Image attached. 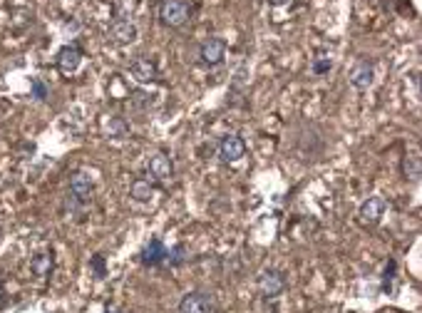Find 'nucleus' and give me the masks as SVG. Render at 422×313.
Returning <instances> with one entry per match:
<instances>
[{"instance_id":"13","label":"nucleus","mask_w":422,"mask_h":313,"mask_svg":"<svg viewBox=\"0 0 422 313\" xmlns=\"http://www.w3.org/2000/svg\"><path fill=\"white\" fill-rule=\"evenodd\" d=\"M139 261H142L144 266H161L164 264V261H167V246L161 244V239H152V242L142 248Z\"/></svg>"},{"instance_id":"16","label":"nucleus","mask_w":422,"mask_h":313,"mask_svg":"<svg viewBox=\"0 0 422 313\" xmlns=\"http://www.w3.org/2000/svg\"><path fill=\"white\" fill-rule=\"evenodd\" d=\"M403 174H405V179H412V182L420 179V160H417L415 154H410V157H405L403 160Z\"/></svg>"},{"instance_id":"5","label":"nucleus","mask_w":422,"mask_h":313,"mask_svg":"<svg viewBox=\"0 0 422 313\" xmlns=\"http://www.w3.org/2000/svg\"><path fill=\"white\" fill-rule=\"evenodd\" d=\"M246 157V142L238 135H226L219 144V160L224 164H236Z\"/></svg>"},{"instance_id":"19","label":"nucleus","mask_w":422,"mask_h":313,"mask_svg":"<svg viewBox=\"0 0 422 313\" xmlns=\"http://www.w3.org/2000/svg\"><path fill=\"white\" fill-rule=\"evenodd\" d=\"M167 261H169V266H182V264H184V246L179 244V246H174L172 251H167Z\"/></svg>"},{"instance_id":"12","label":"nucleus","mask_w":422,"mask_h":313,"mask_svg":"<svg viewBox=\"0 0 422 313\" xmlns=\"http://www.w3.org/2000/svg\"><path fill=\"white\" fill-rule=\"evenodd\" d=\"M147 174L157 182H167V179L174 177V162L169 160L167 154H155L152 160H149V167H147Z\"/></svg>"},{"instance_id":"2","label":"nucleus","mask_w":422,"mask_h":313,"mask_svg":"<svg viewBox=\"0 0 422 313\" xmlns=\"http://www.w3.org/2000/svg\"><path fill=\"white\" fill-rule=\"evenodd\" d=\"M256 284H258V294H261L266 301H274V298H279L285 291V278L279 269H263V271L258 273V281H256Z\"/></svg>"},{"instance_id":"14","label":"nucleus","mask_w":422,"mask_h":313,"mask_svg":"<svg viewBox=\"0 0 422 313\" xmlns=\"http://www.w3.org/2000/svg\"><path fill=\"white\" fill-rule=\"evenodd\" d=\"M55 269V256L48 254V251H42V254H35L30 259V273L37 278H48Z\"/></svg>"},{"instance_id":"24","label":"nucleus","mask_w":422,"mask_h":313,"mask_svg":"<svg viewBox=\"0 0 422 313\" xmlns=\"http://www.w3.org/2000/svg\"><path fill=\"white\" fill-rule=\"evenodd\" d=\"M107 313H122V311H107Z\"/></svg>"},{"instance_id":"3","label":"nucleus","mask_w":422,"mask_h":313,"mask_svg":"<svg viewBox=\"0 0 422 313\" xmlns=\"http://www.w3.org/2000/svg\"><path fill=\"white\" fill-rule=\"evenodd\" d=\"M387 212V199L385 196H368V199L360 204L358 209V219H360V224L365 226H378L383 221Z\"/></svg>"},{"instance_id":"7","label":"nucleus","mask_w":422,"mask_h":313,"mask_svg":"<svg viewBox=\"0 0 422 313\" xmlns=\"http://www.w3.org/2000/svg\"><path fill=\"white\" fill-rule=\"evenodd\" d=\"M92 192H95V182L87 171H72L70 174V194L75 201H89L92 199Z\"/></svg>"},{"instance_id":"10","label":"nucleus","mask_w":422,"mask_h":313,"mask_svg":"<svg viewBox=\"0 0 422 313\" xmlns=\"http://www.w3.org/2000/svg\"><path fill=\"white\" fill-rule=\"evenodd\" d=\"M373 83H375V65L368 62V60H360L351 70V85L358 92H365V90H370Z\"/></svg>"},{"instance_id":"8","label":"nucleus","mask_w":422,"mask_h":313,"mask_svg":"<svg viewBox=\"0 0 422 313\" xmlns=\"http://www.w3.org/2000/svg\"><path fill=\"white\" fill-rule=\"evenodd\" d=\"M224 55H226V42L221 40V37H209V40H204L202 48H199V58H202V65H206V67L221 65Z\"/></svg>"},{"instance_id":"22","label":"nucleus","mask_w":422,"mask_h":313,"mask_svg":"<svg viewBox=\"0 0 422 313\" xmlns=\"http://www.w3.org/2000/svg\"><path fill=\"white\" fill-rule=\"evenodd\" d=\"M293 0H268V6H274V8H283V6H291Z\"/></svg>"},{"instance_id":"1","label":"nucleus","mask_w":422,"mask_h":313,"mask_svg":"<svg viewBox=\"0 0 422 313\" xmlns=\"http://www.w3.org/2000/svg\"><path fill=\"white\" fill-rule=\"evenodd\" d=\"M191 18V0H164L159 6V20L167 28H182Z\"/></svg>"},{"instance_id":"11","label":"nucleus","mask_w":422,"mask_h":313,"mask_svg":"<svg viewBox=\"0 0 422 313\" xmlns=\"http://www.w3.org/2000/svg\"><path fill=\"white\" fill-rule=\"evenodd\" d=\"M130 75L134 77L137 83H142V85L155 83V80H157V65H155V60L144 58V55L134 58V60H132V65H130Z\"/></svg>"},{"instance_id":"18","label":"nucleus","mask_w":422,"mask_h":313,"mask_svg":"<svg viewBox=\"0 0 422 313\" xmlns=\"http://www.w3.org/2000/svg\"><path fill=\"white\" fill-rule=\"evenodd\" d=\"M331 67H333V60L328 58V55H321V58L313 60V72H315V75H326V72H331Z\"/></svg>"},{"instance_id":"20","label":"nucleus","mask_w":422,"mask_h":313,"mask_svg":"<svg viewBox=\"0 0 422 313\" xmlns=\"http://www.w3.org/2000/svg\"><path fill=\"white\" fill-rule=\"evenodd\" d=\"M33 97H35V100H45V97H48V87H45L40 80H33Z\"/></svg>"},{"instance_id":"15","label":"nucleus","mask_w":422,"mask_h":313,"mask_svg":"<svg viewBox=\"0 0 422 313\" xmlns=\"http://www.w3.org/2000/svg\"><path fill=\"white\" fill-rule=\"evenodd\" d=\"M130 196L134 201H139V204L152 201V196H155V184L149 182V179H134L130 187Z\"/></svg>"},{"instance_id":"23","label":"nucleus","mask_w":422,"mask_h":313,"mask_svg":"<svg viewBox=\"0 0 422 313\" xmlns=\"http://www.w3.org/2000/svg\"><path fill=\"white\" fill-rule=\"evenodd\" d=\"M0 298H3V286H0Z\"/></svg>"},{"instance_id":"4","label":"nucleus","mask_w":422,"mask_h":313,"mask_svg":"<svg viewBox=\"0 0 422 313\" xmlns=\"http://www.w3.org/2000/svg\"><path fill=\"white\" fill-rule=\"evenodd\" d=\"M214 311V298L206 291H189L182 296L177 313H211Z\"/></svg>"},{"instance_id":"17","label":"nucleus","mask_w":422,"mask_h":313,"mask_svg":"<svg viewBox=\"0 0 422 313\" xmlns=\"http://www.w3.org/2000/svg\"><path fill=\"white\" fill-rule=\"evenodd\" d=\"M107 130H109V137H117V139H119V137H125L127 132H130V127H127V122L122 117H112V119H109Z\"/></svg>"},{"instance_id":"6","label":"nucleus","mask_w":422,"mask_h":313,"mask_svg":"<svg viewBox=\"0 0 422 313\" xmlns=\"http://www.w3.org/2000/svg\"><path fill=\"white\" fill-rule=\"evenodd\" d=\"M58 70L62 72V75H75V72L80 70V65H82V48L80 45H75V42H70V45H65V48L58 53Z\"/></svg>"},{"instance_id":"9","label":"nucleus","mask_w":422,"mask_h":313,"mask_svg":"<svg viewBox=\"0 0 422 313\" xmlns=\"http://www.w3.org/2000/svg\"><path fill=\"white\" fill-rule=\"evenodd\" d=\"M137 35H139V30L132 20L117 18L112 25H109V40L117 42V45H130V42L137 40Z\"/></svg>"},{"instance_id":"21","label":"nucleus","mask_w":422,"mask_h":313,"mask_svg":"<svg viewBox=\"0 0 422 313\" xmlns=\"http://www.w3.org/2000/svg\"><path fill=\"white\" fill-rule=\"evenodd\" d=\"M92 269H95L100 278L105 276V259H102V256H95V259H92Z\"/></svg>"}]
</instances>
